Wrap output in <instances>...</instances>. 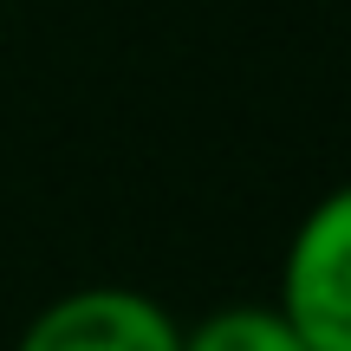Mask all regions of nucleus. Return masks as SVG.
<instances>
[{
	"mask_svg": "<svg viewBox=\"0 0 351 351\" xmlns=\"http://www.w3.org/2000/svg\"><path fill=\"white\" fill-rule=\"evenodd\" d=\"M274 313L306 351H351V182L326 189L300 215L280 261Z\"/></svg>",
	"mask_w": 351,
	"mask_h": 351,
	"instance_id": "f257e3e1",
	"label": "nucleus"
},
{
	"mask_svg": "<svg viewBox=\"0 0 351 351\" xmlns=\"http://www.w3.org/2000/svg\"><path fill=\"white\" fill-rule=\"evenodd\" d=\"M13 351H182V319L137 287H78L39 306Z\"/></svg>",
	"mask_w": 351,
	"mask_h": 351,
	"instance_id": "f03ea898",
	"label": "nucleus"
},
{
	"mask_svg": "<svg viewBox=\"0 0 351 351\" xmlns=\"http://www.w3.org/2000/svg\"><path fill=\"white\" fill-rule=\"evenodd\" d=\"M182 351H306L274 306H221L182 332Z\"/></svg>",
	"mask_w": 351,
	"mask_h": 351,
	"instance_id": "7ed1b4c3",
	"label": "nucleus"
}]
</instances>
